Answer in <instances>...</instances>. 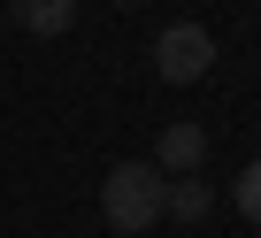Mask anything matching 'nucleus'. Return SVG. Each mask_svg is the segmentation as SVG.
I'll list each match as a JSON object with an SVG mask.
<instances>
[{
    "label": "nucleus",
    "mask_w": 261,
    "mask_h": 238,
    "mask_svg": "<svg viewBox=\"0 0 261 238\" xmlns=\"http://www.w3.org/2000/svg\"><path fill=\"white\" fill-rule=\"evenodd\" d=\"M162 169L154 162H115L108 177H100V223L108 230H123V238H139L146 223H162Z\"/></svg>",
    "instance_id": "nucleus-1"
},
{
    "label": "nucleus",
    "mask_w": 261,
    "mask_h": 238,
    "mask_svg": "<svg viewBox=\"0 0 261 238\" xmlns=\"http://www.w3.org/2000/svg\"><path fill=\"white\" fill-rule=\"evenodd\" d=\"M207 62H215V39H207L200 23H162V39H154V69H162V85H200Z\"/></svg>",
    "instance_id": "nucleus-2"
},
{
    "label": "nucleus",
    "mask_w": 261,
    "mask_h": 238,
    "mask_svg": "<svg viewBox=\"0 0 261 238\" xmlns=\"http://www.w3.org/2000/svg\"><path fill=\"white\" fill-rule=\"evenodd\" d=\"M200 154H207V131H200V123H169V131H162V154H154V169H169V177H192V169H200Z\"/></svg>",
    "instance_id": "nucleus-3"
},
{
    "label": "nucleus",
    "mask_w": 261,
    "mask_h": 238,
    "mask_svg": "<svg viewBox=\"0 0 261 238\" xmlns=\"http://www.w3.org/2000/svg\"><path fill=\"white\" fill-rule=\"evenodd\" d=\"M23 31H39V39H62L69 23H77V0H23Z\"/></svg>",
    "instance_id": "nucleus-4"
},
{
    "label": "nucleus",
    "mask_w": 261,
    "mask_h": 238,
    "mask_svg": "<svg viewBox=\"0 0 261 238\" xmlns=\"http://www.w3.org/2000/svg\"><path fill=\"white\" fill-rule=\"evenodd\" d=\"M207 207H215V192H207L200 177H177V184L162 192V215H177V223H200Z\"/></svg>",
    "instance_id": "nucleus-5"
},
{
    "label": "nucleus",
    "mask_w": 261,
    "mask_h": 238,
    "mask_svg": "<svg viewBox=\"0 0 261 238\" xmlns=\"http://www.w3.org/2000/svg\"><path fill=\"white\" fill-rule=\"evenodd\" d=\"M230 207H238L246 223H261V154H253V162L230 177Z\"/></svg>",
    "instance_id": "nucleus-6"
}]
</instances>
